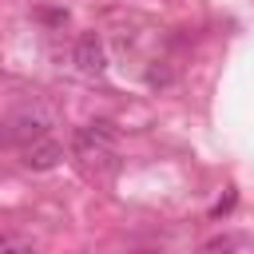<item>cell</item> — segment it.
I'll list each match as a JSON object with an SVG mask.
<instances>
[{
	"mask_svg": "<svg viewBox=\"0 0 254 254\" xmlns=\"http://www.w3.org/2000/svg\"><path fill=\"white\" fill-rule=\"evenodd\" d=\"M115 139H119V131H115V123L111 119H91V123H83V127H75L71 131V151L83 159V163H107L111 155H115Z\"/></svg>",
	"mask_w": 254,
	"mask_h": 254,
	"instance_id": "1",
	"label": "cell"
},
{
	"mask_svg": "<svg viewBox=\"0 0 254 254\" xmlns=\"http://www.w3.org/2000/svg\"><path fill=\"white\" fill-rule=\"evenodd\" d=\"M52 123H56V119H52V111H48V107L28 103V107H20V111L8 119V143L28 147V143H36V139H48Z\"/></svg>",
	"mask_w": 254,
	"mask_h": 254,
	"instance_id": "2",
	"label": "cell"
},
{
	"mask_svg": "<svg viewBox=\"0 0 254 254\" xmlns=\"http://www.w3.org/2000/svg\"><path fill=\"white\" fill-rule=\"evenodd\" d=\"M71 60H75V67L83 75H103L107 71V52H103V40L99 36H79Z\"/></svg>",
	"mask_w": 254,
	"mask_h": 254,
	"instance_id": "3",
	"label": "cell"
},
{
	"mask_svg": "<svg viewBox=\"0 0 254 254\" xmlns=\"http://www.w3.org/2000/svg\"><path fill=\"white\" fill-rule=\"evenodd\" d=\"M60 159H64V147L56 139H36V143L20 147V163L28 171H52V167H60Z\"/></svg>",
	"mask_w": 254,
	"mask_h": 254,
	"instance_id": "4",
	"label": "cell"
},
{
	"mask_svg": "<svg viewBox=\"0 0 254 254\" xmlns=\"http://www.w3.org/2000/svg\"><path fill=\"white\" fill-rule=\"evenodd\" d=\"M0 254H36L28 242H16V238H4V246H0Z\"/></svg>",
	"mask_w": 254,
	"mask_h": 254,
	"instance_id": "5",
	"label": "cell"
},
{
	"mask_svg": "<svg viewBox=\"0 0 254 254\" xmlns=\"http://www.w3.org/2000/svg\"><path fill=\"white\" fill-rule=\"evenodd\" d=\"M147 83H151V87H159V83H171V71H167V67H151V71H147Z\"/></svg>",
	"mask_w": 254,
	"mask_h": 254,
	"instance_id": "6",
	"label": "cell"
},
{
	"mask_svg": "<svg viewBox=\"0 0 254 254\" xmlns=\"http://www.w3.org/2000/svg\"><path fill=\"white\" fill-rule=\"evenodd\" d=\"M40 16H44L48 24H64V20H67V8H44Z\"/></svg>",
	"mask_w": 254,
	"mask_h": 254,
	"instance_id": "7",
	"label": "cell"
},
{
	"mask_svg": "<svg viewBox=\"0 0 254 254\" xmlns=\"http://www.w3.org/2000/svg\"><path fill=\"white\" fill-rule=\"evenodd\" d=\"M230 206H234V187H230V190H226V198H222V202H218V206H214V210H210V214H214V218H222V214H226V210H230Z\"/></svg>",
	"mask_w": 254,
	"mask_h": 254,
	"instance_id": "8",
	"label": "cell"
},
{
	"mask_svg": "<svg viewBox=\"0 0 254 254\" xmlns=\"http://www.w3.org/2000/svg\"><path fill=\"white\" fill-rule=\"evenodd\" d=\"M238 246H242L238 238H214V242H210L206 250H238Z\"/></svg>",
	"mask_w": 254,
	"mask_h": 254,
	"instance_id": "9",
	"label": "cell"
}]
</instances>
